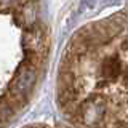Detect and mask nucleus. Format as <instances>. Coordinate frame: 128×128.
<instances>
[{
    "mask_svg": "<svg viewBox=\"0 0 128 128\" xmlns=\"http://www.w3.org/2000/svg\"><path fill=\"white\" fill-rule=\"evenodd\" d=\"M34 83H35V69L32 66H22L10 86V94L13 96L14 101H22L26 94L32 90Z\"/></svg>",
    "mask_w": 128,
    "mask_h": 128,
    "instance_id": "obj_1",
    "label": "nucleus"
},
{
    "mask_svg": "<svg viewBox=\"0 0 128 128\" xmlns=\"http://www.w3.org/2000/svg\"><path fill=\"white\" fill-rule=\"evenodd\" d=\"M104 110H106L104 101L99 96H93V98H90L86 102L82 104V107H80V115H82V120L86 125H94V123H98V120L102 118Z\"/></svg>",
    "mask_w": 128,
    "mask_h": 128,
    "instance_id": "obj_2",
    "label": "nucleus"
},
{
    "mask_svg": "<svg viewBox=\"0 0 128 128\" xmlns=\"http://www.w3.org/2000/svg\"><path fill=\"white\" fill-rule=\"evenodd\" d=\"M24 46L29 51L30 59H38L45 54L46 50V37L43 35L42 29H32L24 37Z\"/></svg>",
    "mask_w": 128,
    "mask_h": 128,
    "instance_id": "obj_3",
    "label": "nucleus"
},
{
    "mask_svg": "<svg viewBox=\"0 0 128 128\" xmlns=\"http://www.w3.org/2000/svg\"><path fill=\"white\" fill-rule=\"evenodd\" d=\"M120 74V61L115 56L107 58L102 64V77L107 80H115Z\"/></svg>",
    "mask_w": 128,
    "mask_h": 128,
    "instance_id": "obj_4",
    "label": "nucleus"
},
{
    "mask_svg": "<svg viewBox=\"0 0 128 128\" xmlns=\"http://www.w3.org/2000/svg\"><path fill=\"white\" fill-rule=\"evenodd\" d=\"M123 80H125V85L128 86V70L125 72V78H123Z\"/></svg>",
    "mask_w": 128,
    "mask_h": 128,
    "instance_id": "obj_5",
    "label": "nucleus"
},
{
    "mask_svg": "<svg viewBox=\"0 0 128 128\" xmlns=\"http://www.w3.org/2000/svg\"><path fill=\"white\" fill-rule=\"evenodd\" d=\"M0 2H3V3H8V2H13V0H0Z\"/></svg>",
    "mask_w": 128,
    "mask_h": 128,
    "instance_id": "obj_6",
    "label": "nucleus"
}]
</instances>
